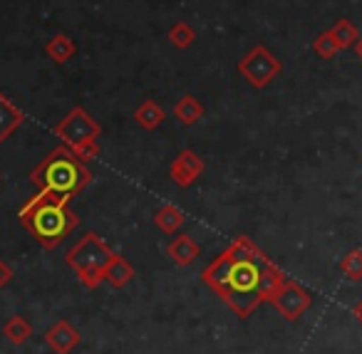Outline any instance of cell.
I'll list each match as a JSON object with an SVG mask.
<instances>
[{
    "label": "cell",
    "instance_id": "d6986e66",
    "mask_svg": "<svg viewBox=\"0 0 362 354\" xmlns=\"http://www.w3.org/2000/svg\"><path fill=\"white\" fill-rule=\"evenodd\" d=\"M340 273L345 275L350 283H360L362 280V250L352 248L350 253H345V258L340 260Z\"/></svg>",
    "mask_w": 362,
    "mask_h": 354
},
{
    "label": "cell",
    "instance_id": "4316f807",
    "mask_svg": "<svg viewBox=\"0 0 362 354\" xmlns=\"http://www.w3.org/2000/svg\"><path fill=\"white\" fill-rule=\"evenodd\" d=\"M0 179H3V176H0Z\"/></svg>",
    "mask_w": 362,
    "mask_h": 354
},
{
    "label": "cell",
    "instance_id": "cb8c5ba5",
    "mask_svg": "<svg viewBox=\"0 0 362 354\" xmlns=\"http://www.w3.org/2000/svg\"><path fill=\"white\" fill-rule=\"evenodd\" d=\"M11 280H13V268L6 260H0V288H6Z\"/></svg>",
    "mask_w": 362,
    "mask_h": 354
},
{
    "label": "cell",
    "instance_id": "e0dca14e",
    "mask_svg": "<svg viewBox=\"0 0 362 354\" xmlns=\"http://www.w3.org/2000/svg\"><path fill=\"white\" fill-rule=\"evenodd\" d=\"M286 280H288L286 273H283L278 265L268 263L266 268H263V273H261V297H263V302H271L273 295L283 288V283H286Z\"/></svg>",
    "mask_w": 362,
    "mask_h": 354
},
{
    "label": "cell",
    "instance_id": "5b68a950",
    "mask_svg": "<svg viewBox=\"0 0 362 354\" xmlns=\"http://www.w3.org/2000/svg\"><path fill=\"white\" fill-rule=\"evenodd\" d=\"M283 65L268 47L256 45L243 55V60L238 62V72L243 75V80L256 90H266L278 75H281Z\"/></svg>",
    "mask_w": 362,
    "mask_h": 354
},
{
    "label": "cell",
    "instance_id": "7a4b0ae2",
    "mask_svg": "<svg viewBox=\"0 0 362 354\" xmlns=\"http://www.w3.org/2000/svg\"><path fill=\"white\" fill-rule=\"evenodd\" d=\"M18 218L33 233L42 248L52 250L80 225L77 213L70 208V201L50 191H37L18 211Z\"/></svg>",
    "mask_w": 362,
    "mask_h": 354
},
{
    "label": "cell",
    "instance_id": "8992f818",
    "mask_svg": "<svg viewBox=\"0 0 362 354\" xmlns=\"http://www.w3.org/2000/svg\"><path fill=\"white\" fill-rule=\"evenodd\" d=\"M55 136L62 139V144L75 149V146L85 144V141L92 139H100L102 134V126L97 119H92V114L82 107H75L65 114V119H60L55 124Z\"/></svg>",
    "mask_w": 362,
    "mask_h": 354
},
{
    "label": "cell",
    "instance_id": "603a6c76",
    "mask_svg": "<svg viewBox=\"0 0 362 354\" xmlns=\"http://www.w3.org/2000/svg\"><path fill=\"white\" fill-rule=\"evenodd\" d=\"M75 156L80 161H92V159H97V156H100V141L97 139H92V141H85V144H80V146H75Z\"/></svg>",
    "mask_w": 362,
    "mask_h": 354
},
{
    "label": "cell",
    "instance_id": "7c38bea8",
    "mask_svg": "<svg viewBox=\"0 0 362 354\" xmlns=\"http://www.w3.org/2000/svg\"><path fill=\"white\" fill-rule=\"evenodd\" d=\"M132 278H134V268L129 265V260H127L124 255L115 253V258L110 260V265H107V270H105V280L115 290H122L124 285L132 283Z\"/></svg>",
    "mask_w": 362,
    "mask_h": 354
},
{
    "label": "cell",
    "instance_id": "9a60e30c",
    "mask_svg": "<svg viewBox=\"0 0 362 354\" xmlns=\"http://www.w3.org/2000/svg\"><path fill=\"white\" fill-rule=\"evenodd\" d=\"M184 223H187V218H184V213H181L176 206L166 203V206H161V208L154 211V225L159 230H164V233L174 235L176 230L184 228Z\"/></svg>",
    "mask_w": 362,
    "mask_h": 354
},
{
    "label": "cell",
    "instance_id": "ba28073f",
    "mask_svg": "<svg viewBox=\"0 0 362 354\" xmlns=\"http://www.w3.org/2000/svg\"><path fill=\"white\" fill-rule=\"evenodd\" d=\"M204 169H206V164H204L202 156L192 149H184L176 154L174 161H171L169 176L179 189H189V186H194L199 179H202Z\"/></svg>",
    "mask_w": 362,
    "mask_h": 354
},
{
    "label": "cell",
    "instance_id": "ffe728a7",
    "mask_svg": "<svg viewBox=\"0 0 362 354\" xmlns=\"http://www.w3.org/2000/svg\"><path fill=\"white\" fill-rule=\"evenodd\" d=\"M332 35H335L337 45H340V50H347V47H352L357 42V37H360V33H357V28L352 25L347 18H342V20H337L335 25H332Z\"/></svg>",
    "mask_w": 362,
    "mask_h": 354
},
{
    "label": "cell",
    "instance_id": "8fae6325",
    "mask_svg": "<svg viewBox=\"0 0 362 354\" xmlns=\"http://www.w3.org/2000/svg\"><path fill=\"white\" fill-rule=\"evenodd\" d=\"M23 122H25L23 110H18L6 95H0V144L6 139H11V134L21 129Z\"/></svg>",
    "mask_w": 362,
    "mask_h": 354
},
{
    "label": "cell",
    "instance_id": "5bb4252c",
    "mask_svg": "<svg viewBox=\"0 0 362 354\" xmlns=\"http://www.w3.org/2000/svg\"><path fill=\"white\" fill-rule=\"evenodd\" d=\"M206 114V107L202 105V102L197 100L194 95H184L179 102L174 105V117L181 122L184 126H192L197 124L202 117Z\"/></svg>",
    "mask_w": 362,
    "mask_h": 354
},
{
    "label": "cell",
    "instance_id": "9c48e42d",
    "mask_svg": "<svg viewBox=\"0 0 362 354\" xmlns=\"http://www.w3.org/2000/svg\"><path fill=\"white\" fill-rule=\"evenodd\" d=\"M80 332H77L75 327H72L67 319H60V322H55L50 329L45 332V342L47 347L52 349L55 354H70L72 349L80 344Z\"/></svg>",
    "mask_w": 362,
    "mask_h": 354
},
{
    "label": "cell",
    "instance_id": "3957f363",
    "mask_svg": "<svg viewBox=\"0 0 362 354\" xmlns=\"http://www.w3.org/2000/svg\"><path fill=\"white\" fill-rule=\"evenodd\" d=\"M92 171L87 169L85 161L75 156L70 146H57L52 149L35 169L30 171V184L37 191H50L62 199L72 201L90 186Z\"/></svg>",
    "mask_w": 362,
    "mask_h": 354
},
{
    "label": "cell",
    "instance_id": "6da1fadb",
    "mask_svg": "<svg viewBox=\"0 0 362 354\" xmlns=\"http://www.w3.org/2000/svg\"><path fill=\"white\" fill-rule=\"evenodd\" d=\"M271 263L266 253L248 235H238L233 243L204 268L202 280L221 295V300L241 319L251 317L263 302L261 273Z\"/></svg>",
    "mask_w": 362,
    "mask_h": 354
},
{
    "label": "cell",
    "instance_id": "7402d4cb",
    "mask_svg": "<svg viewBox=\"0 0 362 354\" xmlns=\"http://www.w3.org/2000/svg\"><path fill=\"white\" fill-rule=\"evenodd\" d=\"M313 50H315V55L322 57V60H330V57H335L337 52H340V45H337L335 35H332L330 30H325L313 40Z\"/></svg>",
    "mask_w": 362,
    "mask_h": 354
},
{
    "label": "cell",
    "instance_id": "484cf974",
    "mask_svg": "<svg viewBox=\"0 0 362 354\" xmlns=\"http://www.w3.org/2000/svg\"><path fill=\"white\" fill-rule=\"evenodd\" d=\"M355 52H357V57L362 60V35L357 37V42H355Z\"/></svg>",
    "mask_w": 362,
    "mask_h": 354
},
{
    "label": "cell",
    "instance_id": "ac0fdd59",
    "mask_svg": "<svg viewBox=\"0 0 362 354\" xmlns=\"http://www.w3.org/2000/svg\"><path fill=\"white\" fill-rule=\"evenodd\" d=\"M75 50H77L75 42H72L65 33H57V35H52L50 40H47V45H45L47 57H50L52 62H57V65H62V62L70 60V57L75 55Z\"/></svg>",
    "mask_w": 362,
    "mask_h": 354
},
{
    "label": "cell",
    "instance_id": "44dd1931",
    "mask_svg": "<svg viewBox=\"0 0 362 354\" xmlns=\"http://www.w3.org/2000/svg\"><path fill=\"white\" fill-rule=\"evenodd\" d=\"M194 40H197V33H194V28L189 25V23H176V25H171L169 42L176 50H187Z\"/></svg>",
    "mask_w": 362,
    "mask_h": 354
},
{
    "label": "cell",
    "instance_id": "30bf717a",
    "mask_svg": "<svg viewBox=\"0 0 362 354\" xmlns=\"http://www.w3.org/2000/svg\"><path fill=\"white\" fill-rule=\"evenodd\" d=\"M166 255H169L176 265L187 268V265H192L194 260L202 255V248H199V243L192 238V235L179 233L176 238H171L169 245H166Z\"/></svg>",
    "mask_w": 362,
    "mask_h": 354
},
{
    "label": "cell",
    "instance_id": "277c9868",
    "mask_svg": "<svg viewBox=\"0 0 362 354\" xmlns=\"http://www.w3.org/2000/svg\"><path fill=\"white\" fill-rule=\"evenodd\" d=\"M112 258H115L112 248L97 233H85L65 253V263L75 270L77 280L90 290L105 283V270Z\"/></svg>",
    "mask_w": 362,
    "mask_h": 354
},
{
    "label": "cell",
    "instance_id": "4fadbf2b",
    "mask_svg": "<svg viewBox=\"0 0 362 354\" xmlns=\"http://www.w3.org/2000/svg\"><path fill=\"white\" fill-rule=\"evenodd\" d=\"M134 119H136V124H139L141 129L154 131L156 126L164 124L166 112H164V107L156 105L154 100H144V102H141V105L134 110Z\"/></svg>",
    "mask_w": 362,
    "mask_h": 354
},
{
    "label": "cell",
    "instance_id": "d4e9b609",
    "mask_svg": "<svg viewBox=\"0 0 362 354\" xmlns=\"http://www.w3.org/2000/svg\"><path fill=\"white\" fill-rule=\"evenodd\" d=\"M352 314H355V317H357V322L362 324V300L355 305V307H352Z\"/></svg>",
    "mask_w": 362,
    "mask_h": 354
},
{
    "label": "cell",
    "instance_id": "2e32d148",
    "mask_svg": "<svg viewBox=\"0 0 362 354\" xmlns=\"http://www.w3.org/2000/svg\"><path fill=\"white\" fill-rule=\"evenodd\" d=\"M3 337L11 344H16V347H21V344H25L28 339L33 337V324L28 322V317H23V314H13V317H8V322L3 324Z\"/></svg>",
    "mask_w": 362,
    "mask_h": 354
},
{
    "label": "cell",
    "instance_id": "52a82bcc",
    "mask_svg": "<svg viewBox=\"0 0 362 354\" xmlns=\"http://www.w3.org/2000/svg\"><path fill=\"white\" fill-rule=\"evenodd\" d=\"M271 305L278 309V314H281V317L296 322V319L303 317V312H305V309L313 305V297L300 283H296V280L288 278L286 283H283V288L273 295Z\"/></svg>",
    "mask_w": 362,
    "mask_h": 354
}]
</instances>
